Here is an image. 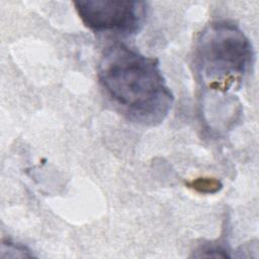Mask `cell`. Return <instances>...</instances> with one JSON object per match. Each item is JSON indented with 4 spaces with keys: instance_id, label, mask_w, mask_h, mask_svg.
Instances as JSON below:
<instances>
[{
    "instance_id": "3",
    "label": "cell",
    "mask_w": 259,
    "mask_h": 259,
    "mask_svg": "<svg viewBox=\"0 0 259 259\" xmlns=\"http://www.w3.org/2000/svg\"><path fill=\"white\" fill-rule=\"evenodd\" d=\"M76 12L84 25L96 32L135 34L145 24L148 3L137 0L75 1Z\"/></svg>"
},
{
    "instance_id": "1",
    "label": "cell",
    "mask_w": 259,
    "mask_h": 259,
    "mask_svg": "<svg viewBox=\"0 0 259 259\" xmlns=\"http://www.w3.org/2000/svg\"><path fill=\"white\" fill-rule=\"evenodd\" d=\"M98 79L121 113L142 125L160 124L174 102L159 61L123 44H114L103 52Z\"/></svg>"
},
{
    "instance_id": "2",
    "label": "cell",
    "mask_w": 259,
    "mask_h": 259,
    "mask_svg": "<svg viewBox=\"0 0 259 259\" xmlns=\"http://www.w3.org/2000/svg\"><path fill=\"white\" fill-rule=\"evenodd\" d=\"M253 59L252 44L234 22L212 21L197 37L194 63L209 90L227 93L239 87Z\"/></svg>"
},
{
    "instance_id": "5",
    "label": "cell",
    "mask_w": 259,
    "mask_h": 259,
    "mask_svg": "<svg viewBox=\"0 0 259 259\" xmlns=\"http://www.w3.org/2000/svg\"><path fill=\"white\" fill-rule=\"evenodd\" d=\"M1 251H8L7 255H5V257H9L10 253L12 252L13 255L12 257H33V255L30 253V250L18 243H14L11 241H3L2 242V246H1Z\"/></svg>"
},
{
    "instance_id": "4",
    "label": "cell",
    "mask_w": 259,
    "mask_h": 259,
    "mask_svg": "<svg viewBox=\"0 0 259 259\" xmlns=\"http://www.w3.org/2000/svg\"><path fill=\"white\" fill-rule=\"evenodd\" d=\"M188 187L200 193H215L222 188L220 180L211 177H198L187 183Z\"/></svg>"
}]
</instances>
